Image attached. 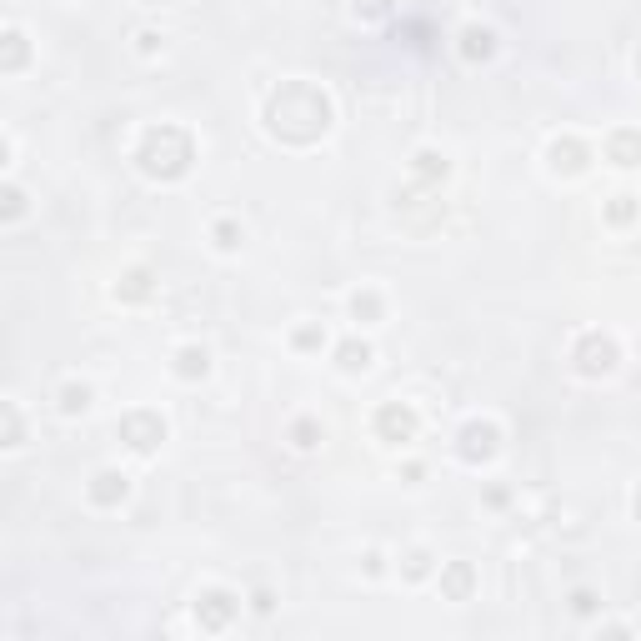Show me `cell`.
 <instances>
[{
    "instance_id": "obj_1",
    "label": "cell",
    "mask_w": 641,
    "mask_h": 641,
    "mask_svg": "<svg viewBox=\"0 0 641 641\" xmlns=\"http://www.w3.org/2000/svg\"><path fill=\"white\" fill-rule=\"evenodd\" d=\"M95 481H100V486H95V501H115V496H126V476H110V471H105V476H95Z\"/></svg>"
},
{
    "instance_id": "obj_2",
    "label": "cell",
    "mask_w": 641,
    "mask_h": 641,
    "mask_svg": "<svg viewBox=\"0 0 641 641\" xmlns=\"http://www.w3.org/2000/svg\"><path fill=\"white\" fill-rule=\"evenodd\" d=\"M61 406H66V411H86V406H90V401H86V391H76V386H71Z\"/></svg>"
},
{
    "instance_id": "obj_3",
    "label": "cell",
    "mask_w": 641,
    "mask_h": 641,
    "mask_svg": "<svg viewBox=\"0 0 641 641\" xmlns=\"http://www.w3.org/2000/svg\"><path fill=\"white\" fill-rule=\"evenodd\" d=\"M181 361H186V366H181V371H186V376H196V371H206V356H201V351H186V356H181Z\"/></svg>"
}]
</instances>
